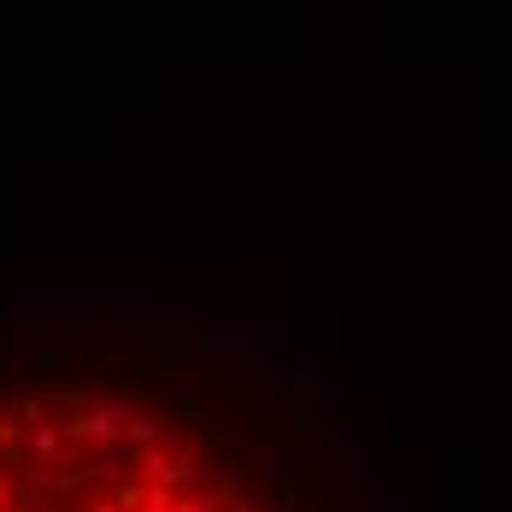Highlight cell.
<instances>
[{
  "label": "cell",
  "instance_id": "cell-1",
  "mask_svg": "<svg viewBox=\"0 0 512 512\" xmlns=\"http://www.w3.org/2000/svg\"><path fill=\"white\" fill-rule=\"evenodd\" d=\"M307 454L218 418L189 365L77 371L53 348L0 365V512H307Z\"/></svg>",
  "mask_w": 512,
  "mask_h": 512
}]
</instances>
